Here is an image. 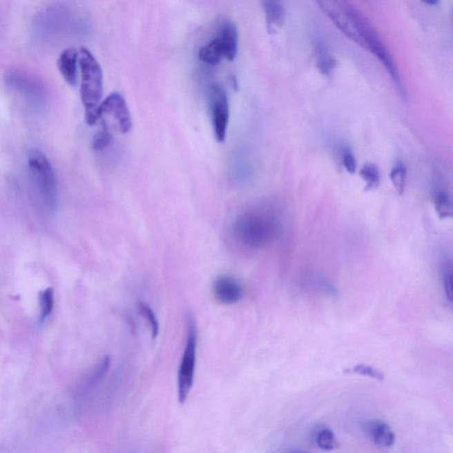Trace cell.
Listing matches in <instances>:
<instances>
[{"instance_id":"obj_1","label":"cell","mask_w":453,"mask_h":453,"mask_svg":"<svg viewBox=\"0 0 453 453\" xmlns=\"http://www.w3.org/2000/svg\"><path fill=\"white\" fill-rule=\"evenodd\" d=\"M281 226V217L276 207L260 204L239 213L232 222L231 231L242 247L260 250L275 241Z\"/></svg>"},{"instance_id":"obj_2","label":"cell","mask_w":453,"mask_h":453,"mask_svg":"<svg viewBox=\"0 0 453 453\" xmlns=\"http://www.w3.org/2000/svg\"><path fill=\"white\" fill-rule=\"evenodd\" d=\"M81 99L84 106L85 121L94 125L99 121V108L103 96V73L99 63L90 50H79Z\"/></svg>"},{"instance_id":"obj_3","label":"cell","mask_w":453,"mask_h":453,"mask_svg":"<svg viewBox=\"0 0 453 453\" xmlns=\"http://www.w3.org/2000/svg\"><path fill=\"white\" fill-rule=\"evenodd\" d=\"M28 165L43 203L47 209L55 210L58 204V188L51 163L45 154L34 149L28 153Z\"/></svg>"},{"instance_id":"obj_4","label":"cell","mask_w":453,"mask_h":453,"mask_svg":"<svg viewBox=\"0 0 453 453\" xmlns=\"http://www.w3.org/2000/svg\"><path fill=\"white\" fill-rule=\"evenodd\" d=\"M197 350V329L193 314H189L186 320V342L180 367L178 371V401L184 404L193 389L196 369Z\"/></svg>"},{"instance_id":"obj_5","label":"cell","mask_w":453,"mask_h":453,"mask_svg":"<svg viewBox=\"0 0 453 453\" xmlns=\"http://www.w3.org/2000/svg\"><path fill=\"white\" fill-rule=\"evenodd\" d=\"M209 108L213 132L217 141H225L229 121V104L224 88L213 84L209 93Z\"/></svg>"},{"instance_id":"obj_6","label":"cell","mask_w":453,"mask_h":453,"mask_svg":"<svg viewBox=\"0 0 453 453\" xmlns=\"http://www.w3.org/2000/svg\"><path fill=\"white\" fill-rule=\"evenodd\" d=\"M111 117L113 125L121 133L130 132L132 128V118L130 109L124 96L119 93L110 94L100 104L99 119Z\"/></svg>"},{"instance_id":"obj_7","label":"cell","mask_w":453,"mask_h":453,"mask_svg":"<svg viewBox=\"0 0 453 453\" xmlns=\"http://www.w3.org/2000/svg\"><path fill=\"white\" fill-rule=\"evenodd\" d=\"M215 300L225 306L238 303L244 297V288L240 282L229 276H220L213 285Z\"/></svg>"},{"instance_id":"obj_8","label":"cell","mask_w":453,"mask_h":453,"mask_svg":"<svg viewBox=\"0 0 453 453\" xmlns=\"http://www.w3.org/2000/svg\"><path fill=\"white\" fill-rule=\"evenodd\" d=\"M57 66L66 83L70 86L77 85L78 68H79V51L73 47L64 50L59 57Z\"/></svg>"},{"instance_id":"obj_9","label":"cell","mask_w":453,"mask_h":453,"mask_svg":"<svg viewBox=\"0 0 453 453\" xmlns=\"http://www.w3.org/2000/svg\"><path fill=\"white\" fill-rule=\"evenodd\" d=\"M217 37L221 42L224 58L228 61H234L238 53V31L235 25L231 21H226L220 27Z\"/></svg>"},{"instance_id":"obj_10","label":"cell","mask_w":453,"mask_h":453,"mask_svg":"<svg viewBox=\"0 0 453 453\" xmlns=\"http://www.w3.org/2000/svg\"><path fill=\"white\" fill-rule=\"evenodd\" d=\"M263 10L265 12L266 23L269 33L278 32L281 30L285 20V8L282 2L275 0H267L262 2Z\"/></svg>"},{"instance_id":"obj_11","label":"cell","mask_w":453,"mask_h":453,"mask_svg":"<svg viewBox=\"0 0 453 453\" xmlns=\"http://www.w3.org/2000/svg\"><path fill=\"white\" fill-rule=\"evenodd\" d=\"M368 433L376 445L383 448H389L394 445V431L388 424L382 421H373L368 425Z\"/></svg>"},{"instance_id":"obj_12","label":"cell","mask_w":453,"mask_h":453,"mask_svg":"<svg viewBox=\"0 0 453 453\" xmlns=\"http://www.w3.org/2000/svg\"><path fill=\"white\" fill-rule=\"evenodd\" d=\"M314 55L318 68L322 74L328 75L335 68L334 57L330 53L328 47L323 41L318 39L314 44Z\"/></svg>"},{"instance_id":"obj_13","label":"cell","mask_w":453,"mask_h":453,"mask_svg":"<svg viewBox=\"0 0 453 453\" xmlns=\"http://www.w3.org/2000/svg\"><path fill=\"white\" fill-rule=\"evenodd\" d=\"M198 57L200 61L209 65H217L224 58V52H223L221 42L218 37H215L206 45L201 47L198 52Z\"/></svg>"},{"instance_id":"obj_14","label":"cell","mask_w":453,"mask_h":453,"mask_svg":"<svg viewBox=\"0 0 453 453\" xmlns=\"http://www.w3.org/2000/svg\"><path fill=\"white\" fill-rule=\"evenodd\" d=\"M434 204L437 216L441 220L452 218L453 215L452 201L450 195L443 190H437L434 195Z\"/></svg>"},{"instance_id":"obj_15","label":"cell","mask_w":453,"mask_h":453,"mask_svg":"<svg viewBox=\"0 0 453 453\" xmlns=\"http://www.w3.org/2000/svg\"><path fill=\"white\" fill-rule=\"evenodd\" d=\"M360 177L363 179L366 187L365 191L376 190L379 187L380 175L378 166L374 163H367L360 170Z\"/></svg>"},{"instance_id":"obj_16","label":"cell","mask_w":453,"mask_h":453,"mask_svg":"<svg viewBox=\"0 0 453 453\" xmlns=\"http://www.w3.org/2000/svg\"><path fill=\"white\" fill-rule=\"evenodd\" d=\"M343 373L370 377V378L378 380L380 382L385 380V374L377 368L369 366V365L358 364L356 366L345 368Z\"/></svg>"},{"instance_id":"obj_17","label":"cell","mask_w":453,"mask_h":453,"mask_svg":"<svg viewBox=\"0 0 453 453\" xmlns=\"http://www.w3.org/2000/svg\"><path fill=\"white\" fill-rule=\"evenodd\" d=\"M389 178L392 182L393 187L399 195L404 193L405 181H407V168L401 162H398L392 168Z\"/></svg>"},{"instance_id":"obj_18","label":"cell","mask_w":453,"mask_h":453,"mask_svg":"<svg viewBox=\"0 0 453 453\" xmlns=\"http://www.w3.org/2000/svg\"><path fill=\"white\" fill-rule=\"evenodd\" d=\"M40 320L43 322L52 314L55 304V292L52 288L41 291L39 295Z\"/></svg>"},{"instance_id":"obj_19","label":"cell","mask_w":453,"mask_h":453,"mask_svg":"<svg viewBox=\"0 0 453 453\" xmlns=\"http://www.w3.org/2000/svg\"><path fill=\"white\" fill-rule=\"evenodd\" d=\"M138 310H139L142 316L146 320L148 325L150 327L151 333H152V338L153 339L158 338L160 331L159 322L152 307L148 306L146 303H143V302H140L138 304Z\"/></svg>"},{"instance_id":"obj_20","label":"cell","mask_w":453,"mask_h":453,"mask_svg":"<svg viewBox=\"0 0 453 453\" xmlns=\"http://www.w3.org/2000/svg\"><path fill=\"white\" fill-rule=\"evenodd\" d=\"M317 443L323 451H334L339 447L334 433L329 429L322 430L317 437Z\"/></svg>"},{"instance_id":"obj_21","label":"cell","mask_w":453,"mask_h":453,"mask_svg":"<svg viewBox=\"0 0 453 453\" xmlns=\"http://www.w3.org/2000/svg\"><path fill=\"white\" fill-rule=\"evenodd\" d=\"M103 127L102 130L94 135L93 140V147L95 151H102L108 147L112 141V133L110 128L106 124L102 122Z\"/></svg>"},{"instance_id":"obj_22","label":"cell","mask_w":453,"mask_h":453,"mask_svg":"<svg viewBox=\"0 0 453 453\" xmlns=\"http://www.w3.org/2000/svg\"><path fill=\"white\" fill-rule=\"evenodd\" d=\"M443 285L446 298L452 303L453 283L452 263H446L443 270Z\"/></svg>"},{"instance_id":"obj_23","label":"cell","mask_w":453,"mask_h":453,"mask_svg":"<svg viewBox=\"0 0 453 453\" xmlns=\"http://www.w3.org/2000/svg\"><path fill=\"white\" fill-rule=\"evenodd\" d=\"M343 165L349 174L354 175L357 170V160L354 153L349 148H345L343 152Z\"/></svg>"},{"instance_id":"obj_24","label":"cell","mask_w":453,"mask_h":453,"mask_svg":"<svg viewBox=\"0 0 453 453\" xmlns=\"http://www.w3.org/2000/svg\"><path fill=\"white\" fill-rule=\"evenodd\" d=\"M438 1H426L425 2V4L430 5V6H435L438 4Z\"/></svg>"}]
</instances>
